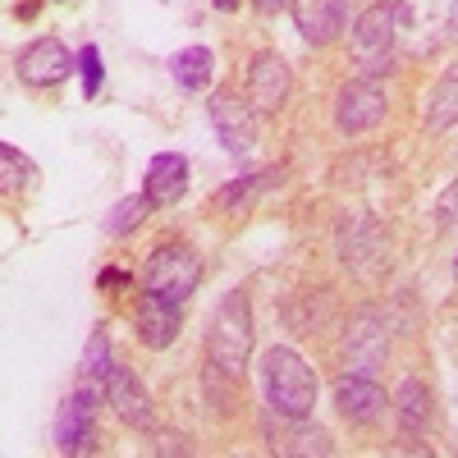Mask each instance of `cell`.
I'll return each mask as SVG.
<instances>
[{
	"label": "cell",
	"instance_id": "obj_24",
	"mask_svg": "<svg viewBox=\"0 0 458 458\" xmlns=\"http://www.w3.org/2000/svg\"><path fill=\"white\" fill-rule=\"evenodd\" d=\"M280 449H284V454H330V436L317 431V427H312V431H308V427H298Z\"/></svg>",
	"mask_w": 458,
	"mask_h": 458
},
{
	"label": "cell",
	"instance_id": "obj_26",
	"mask_svg": "<svg viewBox=\"0 0 458 458\" xmlns=\"http://www.w3.org/2000/svg\"><path fill=\"white\" fill-rule=\"evenodd\" d=\"M120 284H129V276H120V271H101V289H120Z\"/></svg>",
	"mask_w": 458,
	"mask_h": 458
},
{
	"label": "cell",
	"instance_id": "obj_8",
	"mask_svg": "<svg viewBox=\"0 0 458 458\" xmlns=\"http://www.w3.org/2000/svg\"><path fill=\"white\" fill-rule=\"evenodd\" d=\"M14 69H19V79L28 88H55V83H64L73 73V55L64 51L60 37H42V42H32V47L19 51Z\"/></svg>",
	"mask_w": 458,
	"mask_h": 458
},
{
	"label": "cell",
	"instance_id": "obj_5",
	"mask_svg": "<svg viewBox=\"0 0 458 458\" xmlns=\"http://www.w3.org/2000/svg\"><path fill=\"white\" fill-rule=\"evenodd\" d=\"M198 280H202V261L188 243H161L147 257V271H142L147 293H161V298H174V302H183L193 293Z\"/></svg>",
	"mask_w": 458,
	"mask_h": 458
},
{
	"label": "cell",
	"instance_id": "obj_6",
	"mask_svg": "<svg viewBox=\"0 0 458 458\" xmlns=\"http://www.w3.org/2000/svg\"><path fill=\"white\" fill-rule=\"evenodd\" d=\"M386 110H390V101H386V92H380V83L362 73V79L339 88L335 124H339V133H367V129H376L380 120H386Z\"/></svg>",
	"mask_w": 458,
	"mask_h": 458
},
{
	"label": "cell",
	"instance_id": "obj_15",
	"mask_svg": "<svg viewBox=\"0 0 458 458\" xmlns=\"http://www.w3.org/2000/svg\"><path fill=\"white\" fill-rule=\"evenodd\" d=\"M142 183H147L142 193L151 198V207H174L183 198V188H188V161L179 157V151H161V157H151Z\"/></svg>",
	"mask_w": 458,
	"mask_h": 458
},
{
	"label": "cell",
	"instance_id": "obj_18",
	"mask_svg": "<svg viewBox=\"0 0 458 458\" xmlns=\"http://www.w3.org/2000/svg\"><path fill=\"white\" fill-rule=\"evenodd\" d=\"M458 120V64L440 79V88L431 92V101H427V129H445V124H454Z\"/></svg>",
	"mask_w": 458,
	"mask_h": 458
},
{
	"label": "cell",
	"instance_id": "obj_16",
	"mask_svg": "<svg viewBox=\"0 0 458 458\" xmlns=\"http://www.w3.org/2000/svg\"><path fill=\"white\" fill-rule=\"evenodd\" d=\"M92 412H97V386L92 390H73L64 412H60V422H55V445L64 454H79L92 436Z\"/></svg>",
	"mask_w": 458,
	"mask_h": 458
},
{
	"label": "cell",
	"instance_id": "obj_25",
	"mask_svg": "<svg viewBox=\"0 0 458 458\" xmlns=\"http://www.w3.org/2000/svg\"><path fill=\"white\" fill-rule=\"evenodd\" d=\"M252 188H266V179H261V174L239 179L234 188H225V193H220V207H239V202H248V198H252Z\"/></svg>",
	"mask_w": 458,
	"mask_h": 458
},
{
	"label": "cell",
	"instance_id": "obj_4",
	"mask_svg": "<svg viewBox=\"0 0 458 458\" xmlns=\"http://www.w3.org/2000/svg\"><path fill=\"white\" fill-rule=\"evenodd\" d=\"M394 5H386V0H376L371 10L358 14L353 32H349V51H353V64L367 73V79H380V73L390 69L394 60Z\"/></svg>",
	"mask_w": 458,
	"mask_h": 458
},
{
	"label": "cell",
	"instance_id": "obj_23",
	"mask_svg": "<svg viewBox=\"0 0 458 458\" xmlns=\"http://www.w3.org/2000/svg\"><path fill=\"white\" fill-rule=\"evenodd\" d=\"M79 73H83V92H88V97H97V92H101V83H106V64H101V51H97L92 42L79 51Z\"/></svg>",
	"mask_w": 458,
	"mask_h": 458
},
{
	"label": "cell",
	"instance_id": "obj_11",
	"mask_svg": "<svg viewBox=\"0 0 458 458\" xmlns=\"http://www.w3.org/2000/svg\"><path fill=\"white\" fill-rule=\"evenodd\" d=\"M133 321H138V339L147 349H170L179 339V326H183V302L161 298V293H142Z\"/></svg>",
	"mask_w": 458,
	"mask_h": 458
},
{
	"label": "cell",
	"instance_id": "obj_20",
	"mask_svg": "<svg viewBox=\"0 0 458 458\" xmlns=\"http://www.w3.org/2000/svg\"><path fill=\"white\" fill-rule=\"evenodd\" d=\"M0 170H5V174H0V179H5V188H10V193H23V188L37 179V170L28 165V157H19V147H0Z\"/></svg>",
	"mask_w": 458,
	"mask_h": 458
},
{
	"label": "cell",
	"instance_id": "obj_14",
	"mask_svg": "<svg viewBox=\"0 0 458 458\" xmlns=\"http://www.w3.org/2000/svg\"><path fill=\"white\" fill-rule=\"evenodd\" d=\"M248 92L257 101V110H276L289 97V64L276 51H261L248 64Z\"/></svg>",
	"mask_w": 458,
	"mask_h": 458
},
{
	"label": "cell",
	"instance_id": "obj_17",
	"mask_svg": "<svg viewBox=\"0 0 458 458\" xmlns=\"http://www.w3.org/2000/svg\"><path fill=\"white\" fill-rule=\"evenodd\" d=\"M170 73L183 92H202L211 88V73H216V55L207 47H183L174 60H170Z\"/></svg>",
	"mask_w": 458,
	"mask_h": 458
},
{
	"label": "cell",
	"instance_id": "obj_1",
	"mask_svg": "<svg viewBox=\"0 0 458 458\" xmlns=\"http://www.w3.org/2000/svg\"><path fill=\"white\" fill-rule=\"evenodd\" d=\"M394 37L417 60L436 55L458 37V0H399L394 5Z\"/></svg>",
	"mask_w": 458,
	"mask_h": 458
},
{
	"label": "cell",
	"instance_id": "obj_12",
	"mask_svg": "<svg viewBox=\"0 0 458 458\" xmlns=\"http://www.w3.org/2000/svg\"><path fill=\"white\" fill-rule=\"evenodd\" d=\"M293 5V23L298 32L308 37V42H335V37L344 32V23H349V10L353 0H289Z\"/></svg>",
	"mask_w": 458,
	"mask_h": 458
},
{
	"label": "cell",
	"instance_id": "obj_21",
	"mask_svg": "<svg viewBox=\"0 0 458 458\" xmlns=\"http://www.w3.org/2000/svg\"><path fill=\"white\" fill-rule=\"evenodd\" d=\"M151 211V198L142 193V198H124L120 207H114L110 211V220H106V229H110V234H133V229L142 225V216Z\"/></svg>",
	"mask_w": 458,
	"mask_h": 458
},
{
	"label": "cell",
	"instance_id": "obj_13",
	"mask_svg": "<svg viewBox=\"0 0 458 458\" xmlns=\"http://www.w3.org/2000/svg\"><path fill=\"white\" fill-rule=\"evenodd\" d=\"M335 403L339 412L349 417V422H362V427H376L380 417H386V394H380V386L371 376H344L335 386Z\"/></svg>",
	"mask_w": 458,
	"mask_h": 458
},
{
	"label": "cell",
	"instance_id": "obj_22",
	"mask_svg": "<svg viewBox=\"0 0 458 458\" xmlns=\"http://www.w3.org/2000/svg\"><path fill=\"white\" fill-rule=\"evenodd\" d=\"M114 362H110V344H106V335L101 330H92V339H88V349H83V371L92 376V386L97 380H106V371H110Z\"/></svg>",
	"mask_w": 458,
	"mask_h": 458
},
{
	"label": "cell",
	"instance_id": "obj_27",
	"mask_svg": "<svg viewBox=\"0 0 458 458\" xmlns=\"http://www.w3.org/2000/svg\"><path fill=\"white\" fill-rule=\"evenodd\" d=\"M280 5H284V0H257V10H266V14H276Z\"/></svg>",
	"mask_w": 458,
	"mask_h": 458
},
{
	"label": "cell",
	"instance_id": "obj_9",
	"mask_svg": "<svg viewBox=\"0 0 458 458\" xmlns=\"http://www.w3.org/2000/svg\"><path fill=\"white\" fill-rule=\"evenodd\" d=\"M101 390H106V399L114 403V412H120L133 431H157V408H151V399H147V390H142V380H138L133 371L110 367L106 380H101Z\"/></svg>",
	"mask_w": 458,
	"mask_h": 458
},
{
	"label": "cell",
	"instance_id": "obj_28",
	"mask_svg": "<svg viewBox=\"0 0 458 458\" xmlns=\"http://www.w3.org/2000/svg\"><path fill=\"white\" fill-rule=\"evenodd\" d=\"M239 5V0H216V10H234Z\"/></svg>",
	"mask_w": 458,
	"mask_h": 458
},
{
	"label": "cell",
	"instance_id": "obj_10",
	"mask_svg": "<svg viewBox=\"0 0 458 458\" xmlns=\"http://www.w3.org/2000/svg\"><path fill=\"white\" fill-rule=\"evenodd\" d=\"M386 349H390L386 321H380L376 312H362L358 326L349 330V339H344V367H349V376H371L380 362H386Z\"/></svg>",
	"mask_w": 458,
	"mask_h": 458
},
{
	"label": "cell",
	"instance_id": "obj_3",
	"mask_svg": "<svg viewBox=\"0 0 458 458\" xmlns=\"http://www.w3.org/2000/svg\"><path fill=\"white\" fill-rule=\"evenodd\" d=\"M207 353H211V367H220L225 376H243L248 353H252V312L239 289L220 298V308L211 317V335H207Z\"/></svg>",
	"mask_w": 458,
	"mask_h": 458
},
{
	"label": "cell",
	"instance_id": "obj_7",
	"mask_svg": "<svg viewBox=\"0 0 458 458\" xmlns=\"http://www.w3.org/2000/svg\"><path fill=\"white\" fill-rule=\"evenodd\" d=\"M211 124L225 151L248 157L257 147V110H248V101H239L234 92H216L211 97Z\"/></svg>",
	"mask_w": 458,
	"mask_h": 458
},
{
	"label": "cell",
	"instance_id": "obj_2",
	"mask_svg": "<svg viewBox=\"0 0 458 458\" xmlns=\"http://www.w3.org/2000/svg\"><path fill=\"white\" fill-rule=\"evenodd\" d=\"M261 386H266V403H271L280 417H308L317 403V376L302 362L293 349L276 344L261 358Z\"/></svg>",
	"mask_w": 458,
	"mask_h": 458
},
{
	"label": "cell",
	"instance_id": "obj_19",
	"mask_svg": "<svg viewBox=\"0 0 458 458\" xmlns=\"http://www.w3.org/2000/svg\"><path fill=\"white\" fill-rule=\"evenodd\" d=\"M399 417H403V431H417L431 417V394L417 380H403L399 386Z\"/></svg>",
	"mask_w": 458,
	"mask_h": 458
}]
</instances>
